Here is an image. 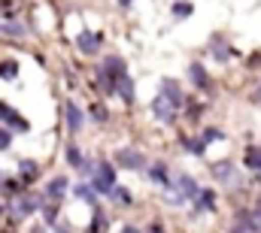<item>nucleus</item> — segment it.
I'll return each mask as SVG.
<instances>
[{
	"mask_svg": "<svg viewBox=\"0 0 261 233\" xmlns=\"http://www.w3.org/2000/svg\"><path fill=\"white\" fill-rule=\"evenodd\" d=\"M0 34H9V37H24L28 27L24 24H0Z\"/></svg>",
	"mask_w": 261,
	"mask_h": 233,
	"instance_id": "obj_18",
	"label": "nucleus"
},
{
	"mask_svg": "<svg viewBox=\"0 0 261 233\" xmlns=\"http://www.w3.org/2000/svg\"><path fill=\"white\" fill-rule=\"evenodd\" d=\"M213 173L219 179H231V164H219V167H213Z\"/></svg>",
	"mask_w": 261,
	"mask_h": 233,
	"instance_id": "obj_22",
	"label": "nucleus"
},
{
	"mask_svg": "<svg viewBox=\"0 0 261 233\" xmlns=\"http://www.w3.org/2000/svg\"><path fill=\"white\" fill-rule=\"evenodd\" d=\"M234 227H237V230H258V221H255V215H249V212H237Z\"/></svg>",
	"mask_w": 261,
	"mask_h": 233,
	"instance_id": "obj_10",
	"label": "nucleus"
},
{
	"mask_svg": "<svg viewBox=\"0 0 261 233\" xmlns=\"http://www.w3.org/2000/svg\"><path fill=\"white\" fill-rule=\"evenodd\" d=\"M9 142H12L9 130H3V127H0V152H6V149H9Z\"/></svg>",
	"mask_w": 261,
	"mask_h": 233,
	"instance_id": "obj_24",
	"label": "nucleus"
},
{
	"mask_svg": "<svg viewBox=\"0 0 261 233\" xmlns=\"http://www.w3.org/2000/svg\"><path fill=\"white\" fill-rule=\"evenodd\" d=\"M152 109H155V115L161 118V121H173V115H176V103L167 97V94H161V97H155V103H152Z\"/></svg>",
	"mask_w": 261,
	"mask_h": 233,
	"instance_id": "obj_4",
	"label": "nucleus"
},
{
	"mask_svg": "<svg viewBox=\"0 0 261 233\" xmlns=\"http://www.w3.org/2000/svg\"><path fill=\"white\" fill-rule=\"evenodd\" d=\"M258 182H261V170H258Z\"/></svg>",
	"mask_w": 261,
	"mask_h": 233,
	"instance_id": "obj_32",
	"label": "nucleus"
},
{
	"mask_svg": "<svg viewBox=\"0 0 261 233\" xmlns=\"http://www.w3.org/2000/svg\"><path fill=\"white\" fill-rule=\"evenodd\" d=\"M252 215H255V221H258V227H261V206L255 209V212H252Z\"/></svg>",
	"mask_w": 261,
	"mask_h": 233,
	"instance_id": "obj_29",
	"label": "nucleus"
},
{
	"mask_svg": "<svg viewBox=\"0 0 261 233\" xmlns=\"http://www.w3.org/2000/svg\"><path fill=\"white\" fill-rule=\"evenodd\" d=\"M186 149H189V152H195V155H203V142H200V139H189V142H186Z\"/></svg>",
	"mask_w": 261,
	"mask_h": 233,
	"instance_id": "obj_23",
	"label": "nucleus"
},
{
	"mask_svg": "<svg viewBox=\"0 0 261 233\" xmlns=\"http://www.w3.org/2000/svg\"><path fill=\"white\" fill-rule=\"evenodd\" d=\"M197 194H200V188L195 185V179L179 176V197H182V200H197Z\"/></svg>",
	"mask_w": 261,
	"mask_h": 233,
	"instance_id": "obj_7",
	"label": "nucleus"
},
{
	"mask_svg": "<svg viewBox=\"0 0 261 233\" xmlns=\"http://www.w3.org/2000/svg\"><path fill=\"white\" fill-rule=\"evenodd\" d=\"M189 73H192V82H195L197 88H206V85H210V79H206V73H203V67H200V64H192V70H189Z\"/></svg>",
	"mask_w": 261,
	"mask_h": 233,
	"instance_id": "obj_14",
	"label": "nucleus"
},
{
	"mask_svg": "<svg viewBox=\"0 0 261 233\" xmlns=\"http://www.w3.org/2000/svg\"><path fill=\"white\" fill-rule=\"evenodd\" d=\"M246 167L255 170V173L261 170V145H252V149L246 152Z\"/></svg>",
	"mask_w": 261,
	"mask_h": 233,
	"instance_id": "obj_12",
	"label": "nucleus"
},
{
	"mask_svg": "<svg viewBox=\"0 0 261 233\" xmlns=\"http://www.w3.org/2000/svg\"><path fill=\"white\" fill-rule=\"evenodd\" d=\"M21 170H24V179H28V182L37 179V164H34V161H21Z\"/></svg>",
	"mask_w": 261,
	"mask_h": 233,
	"instance_id": "obj_21",
	"label": "nucleus"
},
{
	"mask_svg": "<svg viewBox=\"0 0 261 233\" xmlns=\"http://www.w3.org/2000/svg\"><path fill=\"white\" fill-rule=\"evenodd\" d=\"M197 203H200L203 209H213V206H216V197H213V191H200V194H197Z\"/></svg>",
	"mask_w": 261,
	"mask_h": 233,
	"instance_id": "obj_19",
	"label": "nucleus"
},
{
	"mask_svg": "<svg viewBox=\"0 0 261 233\" xmlns=\"http://www.w3.org/2000/svg\"><path fill=\"white\" fill-rule=\"evenodd\" d=\"M67 164H70V167H76V170H82V155H79V149H76V145H67Z\"/></svg>",
	"mask_w": 261,
	"mask_h": 233,
	"instance_id": "obj_16",
	"label": "nucleus"
},
{
	"mask_svg": "<svg viewBox=\"0 0 261 233\" xmlns=\"http://www.w3.org/2000/svg\"><path fill=\"white\" fill-rule=\"evenodd\" d=\"M161 88H164V94H167L176 106L182 103V94H179V88H176V82H173V79H164V85H161Z\"/></svg>",
	"mask_w": 261,
	"mask_h": 233,
	"instance_id": "obj_13",
	"label": "nucleus"
},
{
	"mask_svg": "<svg viewBox=\"0 0 261 233\" xmlns=\"http://www.w3.org/2000/svg\"><path fill=\"white\" fill-rule=\"evenodd\" d=\"M110 197H113V200H122V203H130V194H128V188H116V185H113V191H110Z\"/></svg>",
	"mask_w": 261,
	"mask_h": 233,
	"instance_id": "obj_20",
	"label": "nucleus"
},
{
	"mask_svg": "<svg viewBox=\"0 0 261 233\" xmlns=\"http://www.w3.org/2000/svg\"><path fill=\"white\" fill-rule=\"evenodd\" d=\"M43 215H46V224H52V221H55V209H52V206H49V209H43Z\"/></svg>",
	"mask_w": 261,
	"mask_h": 233,
	"instance_id": "obj_28",
	"label": "nucleus"
},
{
	"mask_svg": "<svg viewBox=\"0 0 261 233\" xmlns=\"http://www.w3.org/2000/svg\"><path fill=\"white\" fill-rule=\"evenodd\" d=\"M76 197H82V200L94 203V194H91V188H76Z\"/></svg>",
	"mask_w": 261,
	"mask_h": 233,
	"instance_id": "obj_27",
	"label": "nucleus"
},
{
	"mask_svg": "<svg viewBox=\"0 0 261 233\" xmlns=\"http://www.w3.org/2000/svg\"><path fill=\"white\" fill-rule=\"evenodd\" d=\"M76 46H79L85 55H94V52H97V46H100V37H97V34H91V31H82V34L76 37Z\"/></svg>",
	"mask_w": 261,
	"mask_h": 233,
	"instance_id": "obj_5",
	"label": "nucleus"
},
{
	"mask_svg": "<svg viewBox=\"0 0 261 233\" xmlns=\"http://www.w3.org/2000/svg\"><path fill=\"white\" fill-rule=\"evenodd\" d=\"M0 121H6V124H9V127H12V130H21V133H24V130H28V127H31V124H28V121H24V118L18 115V112H12V109H6V115L0 118Z\"/></svg>",
	"mask_w": 261,
	"mask_h": 233,
	"instance_id": "obj_11",
	"label": "nucleus"
},
{
	"mask_svg": "<svg viewBox=\"0 0 261 233\" xmlns=\"http://www.w3.org/2000/svg\"><path fill=\"white\" fill-rule=\"evenodd\" d=\"M6 109H9V106H6V103H0V118L6 115Z\"/></svg>",
	"mask_w": 261,
	"mask_h": 233,
	"instance_id": "obj_30",
	"label": "nucleus"
},
{
	"mask_svg": "<svg viewBox=\"0 0 261 233\" xmlns=\"http://www.w3.org/2000/svg\"><path fill=\"white\" fill-rule=\"evenodd\" d=\"M91 115L97 118V121H107V118H110V112H107L103 106H91Z\"/></svg>",
	"mask_w": 261,
	"mask_h": 233,
	"instance_id": "obj_25",
	"label": "nucleus"
},
{
	"mask_svg": "<svg viewBox=\"0 0 261 233\" xmlns=\"http://www.w3.org/2000/svg\"><path fill=\"white\" fill-rule=\"evenodd\" d=\"M67 127H70L73 133L82 127V112H79V106H76V103H67Z\"/></svg>",
	"mask_w": 261,
	"mask_h": 233,
	"instance_id": "obj_9",
	"label": "nucleus"
},
{
	"mask_svg": "<svg viewBox=\"0 0 261 233\" xmlns=\"http://www.w3.org/2000/svg\"><path fill=\"white\" fill-rule=\"evenodd\" d=\"M116 91H119V97H122L125 103H130V100H134V82H130L128 73H122V76H119V82H116Z\"/></svg>",
	"mask_w": 261,
	"mask_h": 233,
	"instance_id": "obj_8",
	"label": "nucleus"
},
{
	"mask_svg": "<svg viewBox=\"0 0 261 233\" xmlns=\"http://www.w3.org/2000/svg\"><path fill=\"white\" fill-rule=\"evenodd\" d=\"M119 6H130V0H119Z\"/></svg>",
	"mask_w": 261,
	"mask_h": 233,
	"instance_id": "obj_31",
	"label": "nucleus"
},
{
	"mask_svg": "<svg viewBox=\"0 0 261 233\" xmlns=\"http://www.w3.org/2000/svg\"><path fill=\"white\" fill-rule=\"evenodd\" d=\"M15 73H18L15 61H0V79H15Z\"/></svg>",
	"mask_w": 261,
	"mask_h": 233,
	"instance_id": "obj_15",
	"label": "nucleus"
},
{
	"mask_svg": "<svg viewBox=\"0 0 261 233\" xmlns=\"http://www.w3.org/2000/svg\"><path fill=\"white\" fill-rule=\"evenodd\" d=\"M173 12H176V15H192V3H176Z\"/></svg>",
	"mask_w": 261,
	"mask_h": 233,
	"instance_id": "obj_26",
	"label": "nucleus"
},
{
	"mask_svg": "<svg viewBox=\"0 0 261 233\" xmlns=\"http://www.w3.org/2000/svg\"><path fill=\"white\" fill-rule=\"evenodd\" d=\"M149 176H152L155 182H161V185H167V182H170V176H167V167H161V164H155V167L149 170Z\"/></svg>",
	"mask_w": 261,
	"mask_h": 233,
	"instance_id": "obj_17",
	"label": "nucleus"
},
{
	"mask_svg": "<svg viewBox=\"0 0 261 233\" xmlns=\"http://www.w3.org/2000/svg\"><path fill=\"white\" fill-rule=\"evenodd\" d=\"M64 191H67V179H64V176L52 179V182L46 185V197H49V203H58V200L64 197Z\"/></svg>",
	"mask_w": 261,
	"mask_h": 233,
	"instance_id": "obj_6",
	"label": "nucleus"
},
{
	"mask_svg": "<svg viewBox=\"0 0 261 233\" xmlns=\"http://www.w3.org/2000/svg\"><path fill=\"white\" fill-rule=\"evenodd\" d=\"M34 209H37V197L34 194H15V200H12V215L15 218H28Z\"/></svg>",
	"mask_w": 261,
	"mask_h": 233,
	"instance_id": "obj_3",
	"label": "nucleus"
},
{
	"mask_svg": "<svg viewBox=\"0 0 261 233\" xmlns=\"http://www.w3.org/2000/svg\"><path fill=\"white\" fill-rule=\"evenodd\" d=\"M113 182H116V170L110 164H97V170H94V191L97 194H110Z\"/></svg>",
	"mask_w": 261,
	"mask_h": 233,
	"instance_id": "obj_1",
	"label": "nucleus"
},
{
	"mask_svg": "<svg viewBox=\"0 0 261 233\" xmlns=\"http://www.w3.org/2000/svg\"><path fill=\"white\" fill-rule=\"evenodd\" d=\"M116 164H119L122 170H140V167L146 164V158H143V152H137V149H119V152H116Z\"/></svg>",
	"mask_w": 261,
	"mask_h": 233,
	"instance_id": "obj_2",
	"label": "nucleus"
}]
</instances>
